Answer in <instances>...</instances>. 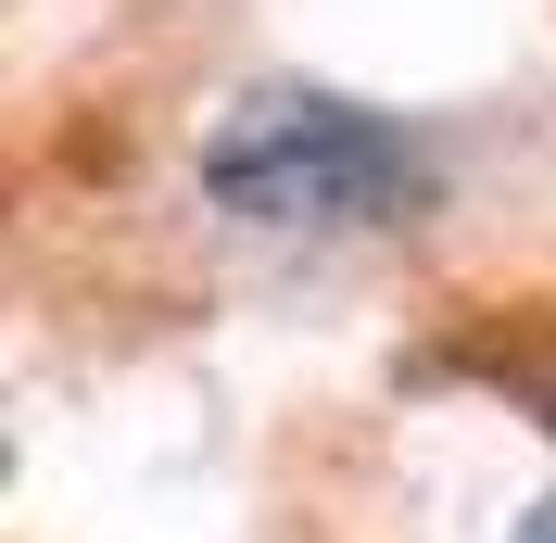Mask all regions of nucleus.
I'll list each match as a JSON object with an SVG mask.
<instances>
[{
  "label": "nucleus",
  "instance_id": "obj_2",
  "mask_svg": "<svg viewBox=\"0 0 556 543\" xmlns=\"http://www.w3.org/2000/svg\"><path fill=\"white\" fill-rule=\"evenodd\" d=\"M519 543H556V506H531V518H519Z\"/></svg>",
  "mask_w": 556,
  "mask_h": 543
},
{
  "label": "nucleus",
  "instance_id": "obj_1",
  "mask_svg": "<svg viewBox=\"0 0 556 543\" xmlns=\"http://www.w3.org/2000/svg\"><path fill=\"white\" fill-rule=\"evenodd\" d=\"M203 203L241 228H405L430 203V139L380 102L266 76L203 127Z\"/></svg>",
  "mask_w": 556,
  "mask_h": 543
},
{
  "label": "nucleus",
  "instance_id": "obj_3",
  "mask_svg": "<svg viewBox=\"0 0 556 543\" xmlns=\"http://www.w3.org/2000/svg\"><path fill=\"white\" fill-rule=\"evenodd\" d=\"M544 430H556V392H544Z\"/></svg>",
  "mask_w": 556,
  "mask_h": 543
}]
</instances>
